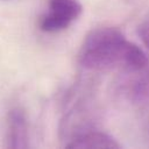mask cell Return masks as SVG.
<instances>
[{
    "instance_id": "obj_1",
    "label": "cell",
    "mask_w": 149,
    "mask_h": 149,
    "mask_svg": "<svg viewBox=\"0 0 149 149\" xmlns=\"http://www.w3.org/2000/svg\"><path fill=\"white\" fill-rule=\"evenodd\" d=\"M78 62L81 68L91 71L121 69L136 72L148 64L143 50L114 27L92 29L80 45Z\"/></svg>"
},
{
    "instance_id": "obj_2",
    "label": "cell",
    "mask_w": 149,
    "mask_h": 149,
    "mask_svg": "<svg viewBox=\"0 0 149 149\" xmlns=\"http://www.w3.org/2000/svg\"><path fill=\"white\" fill-rule=\"evenodd\" d=\"M83 6L79 0H49L38 27L45 33H57L66 29L81 14Z\"/></svg>"
},
{
    "instance_id": "obj_3",
    "label": "cell",
    "mask_w": 149,
    "mask_h": 149,
    "mask_svg": "<svg viewBox=\"0 0 149 149\" xmlns=\"http://www.w3.org/2000/svg\"><path fill=\"white\" fill-rule=\"evenodd\" d=\"M7 147L12 149H24L29 146L28 120L26 113L20 107H14L7 115Z\"/></svg>"
},
{
    "instance_id": "obj_4",
    "label": "cell",
    "mask_w": 149,
    "mask_h": 149,
    "mask_svg": "<svg viewBox=\"0 0 149 149\" xmlns=\"http://www.w3.org/2000/svg\"><path fill=\"white\" fill-rule=\"evenodd\" d=\"M71 149H93V148H120V144L111 135L95 130L83 129L73 135L65 144Z\"/></svg>"
},
{
    "instance_id": "obj_5",
    "label": "cell",
    "mask_w": 149,
    "mask_h": 149,
    "mask_svg": "<svg viewBox=\"0 0 149 149\" xmlns=\"http://www.w3.org/2000/svg\"><path fill=\"white\" fill-rule=\"evenodd\" d=\"M137 34H139L141 41L143 42V44L149 49V16L140 23Z\"/></svg>"
},
{
    "instance_id": "obj_6",
    "label": "cell",
    "mask_w": 149,
    "mask_h": 149,
    "mask_svg": "<svg viewBox=\"0 0 149 149\" xmlns=\"http://www.w3.org/2000/svg\"><path fill=\"white\" fill-rule=\"evenodd\" d=\"M126 1H133V0H126Z\"/></svg>"
}]
</instances>
